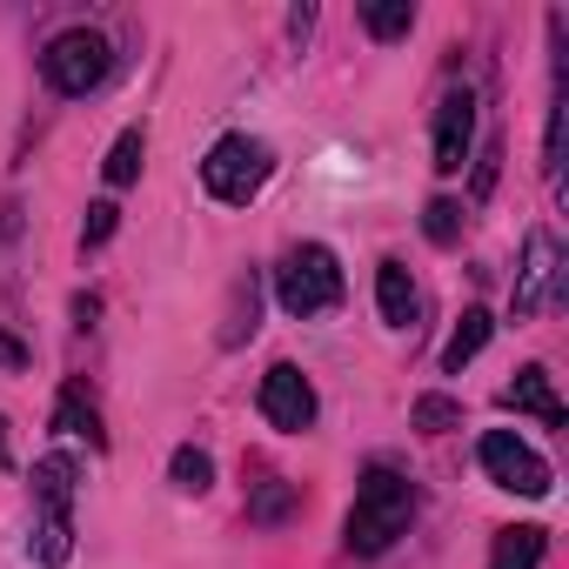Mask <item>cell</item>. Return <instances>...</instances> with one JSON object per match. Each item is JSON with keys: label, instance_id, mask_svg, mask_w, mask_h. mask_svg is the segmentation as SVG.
Segmentation results:
<instances>
[{"label": "cell", "instance_id": "23", "mask_svg": "<svg viewBox=\"0 0 569 569\" xmlns=\"http://www.w3.org/2000/svg\"><path fill=\"white\" fill-rule=\"evenodd\" d=\"M254 302H261V281L248 274V281H234V316H228V329H221V342L234 349L241 336H254Z\"/></svg>", "mask_w": 569, "mask_h": 569}, {"label": "cell", "instance_id": "18", "mask_svg": "<svg viewBox=\"0 0 569 569\" xmlns=\"http://www.w3.org/2000/svg\"><path fill=\"white\" fill-rule=\"evenodd\" d=\"M362 28H369L376 41H402V34L416 28V8H409V0H369V8H362Z\"/></svg>", "mask_w": 569, "mask_h": 569}, {"label": "cell", "instance_id": "17", "mask_svg": "<svg viewBox=\"0 0 569 569\" xmlns=\"http://www.w3.org/2000/svg\"><path fill=\"white\" fill-rule=\"evenodd\" d=\"M68 556H74V516H41L34 522V562L61 569Z\"/></svg>", "mask_w": 569, "mask_h": 569}, {"label": "cell", "instance_id": "4", "mask_svg": "<svg viewBox=\"0 0 569 569\" xmlns=\"http://www.w3.org/2000/svg\"><path fill=\"white\" fill-rule=\"evenodd\" d=\"M108 68H114V48H108V34H94V28H68V34H54L48 54H41L48 88L68 94V101L94 94V88L108 81Z\"/></svg>", "mask_w": 569, "mask_h": 569}, {"label": "cell", "instance_id": "16", "mask_svg": "<svg viewBox=\"0 0 569 569\" xmlns=\"http://www.w3.org/2000/svg\"><path fill=\"white\" fill-rule=\"evenodd\" d=\"M168 476H174V489H181V496H208V489H214V456L188 442V449H174Z\"/></svg>", "mask_w": 569, "mask_h": 569}, {"label": "cell", "instance_id": "8", "mask_svg": "<svg viewBox=\"0 0 569 569\" xmlns=\"http://www.w3.org/2000/svg\"><path fill=\"white\" fill-rule=\"evenodd\" d=\"M469 148H476V94L449 88L436 101V174H462Z\"/></svg>", "mask_w": 569, "mask_h": 569}, {"label": "cell", "instance_id": "5", "mask_svg": "<svg viewBox=\"0 0 569 569\" xmlns=\"http://www.w3.org/2000/svg\"><path fill=\"white\" fill-rule=\"evenodd\" d=\"M476 456H482V476H489L496 489L529 496V502H536V496H549V462H542V456H536L516 429H489Z\"/></svg>", "mask_w": 569, "mask_h": 569}, {"label": "cell", "instance_id": "24", "mask_svg": "<svg viewBox=\"0 0 569 569\" xmlns=\"http://www.w3.org/2000/svg\"><path fill=\"white\" fill-rule=\"evenodd\" d=\"M114 228H121V208H114V201H94V208H88V221H81V241H88V248H101Z\"/></svg>", "mask_w": 569, "mask_h": 569}, {"label": "cell", "instance_id": "14", "mask_svg": "<svg viewBox=\"0 0 569 569\" xmlns=\"http://www.w3.org/2000/svg\"><path fill=\"white\" fill-rule=\"evenodd\" d=\"M141 161H148V134H141V128H121V141H114L108 161H101L108 188H134V181H141Z\"/></svg>", "mask_w": 569, "mask_h": 569}, {"label": "cell", "instance_id": "22", "mask_svg": "<svg viewBox=\"0 0 569 569\" xmlns=\"http://www.w3.org/2000/svg\"><path fill=\"white\" fill-rule=\"evenodd\" d=\"M462 422V402L456 396H416V429L422 436H449Z\"/></svg>", "mask_w": 569, "mask_h": 569}, {"label": "cell", "instance_id": "7", "mask_svg": "<svg viewBox=\"0 0 569 569\" xmlns=\"http://www.w3.org/2000/svg\"><path fill=\"white\" fill-rule=\"evenodd\" d=\"M261 416H268V429H281V436L316 429V382H309L296 362H274V369L261 376Z\"/></svg>", "mask_w": 569, "mask_h": 569}, {"label": "cell", "instance_id": "19", "mask_svg": "<svg viewBox=\"0 0 569 569\" xmlns=\"http://www.w3.org/2000/svg\"><path fill=\"white\" fill-rule=\"evenodd\" d=\"M296 516V482H261L248 496V522H289Z\"/></svg>", "mask_w": 569, "mask_h": 569}, {"label": "cell", "instance_id": "2", "mask_svg": "<svg viewBox=\"0 0 569 569\" xmlns=\"http://www.w3.org/2000/svg\"><path fill=\"white\" fill-rule=\"evenodd\" d=\"M274 302L289 309L296 322L329 316V309L342 302V268H336V254H329L322 241L289 248V254H281V268H274Z\"/></svg>", "mask_w": 569, "mask_h": 569}, {"label": "cell", "instance_id": "6", "mask_svg": "<svg viewBox=\"0 0 569 569\" xmlns=\"http://www.w3.org/2000/svg\"><path fill=\"white\" fill-rule=\"evenodd\" d=\"M556 296H562V248L549 228H536L522 241V268H516V322H536Z\"/></svg>", "mask_w": 569, "mask_h": 569}, {"label": "cell", "instance_id": "25", "mask_svg": "<svg viewBox=\"0 0 569 569\" xmlns=\"http://www.w3.org/2000/svg\"><path fill=\"white\" fill-rule=\"evenodd\" d=\"M496 161H502V148L489 141V148H482V161H476V194H489V188H496Z\"/></svg>", "mask_w": 569, "mask_h": 569}, {"label": "cell", "instance_id": "13", "mask_svg": "<svg viewBox=\"0 0 569 569\" xmlns=\"http://www.w3.org/2000/svg\"><path fill=\"white\" fill-rule=\"evenodd\" d=\"M542 549H549V536H542L536 522H516V529H502V536H496L489 569H536V562H542Z\"/></svg>", "mask_w": 569, "mask_h": 569}, {"label": "cell", "instance_id": "1", "mask_svg": "<svg viewBox=\"0 0 569 569\" xmlns=\"http://www.w3.org/2000/svg\"><path fill=\"white\" fill-rule=\"evenodd\" d=\"M409 522H416V482L396 476L389 462H376L356 482V509H349L342 542H349V556H382L396 536H409Z\"/></svg>", "mask_w": 569, "mask_h": 569}, {"label": "cell", "instance_id": "26", "mask_svg": "<svg viewBox=\"0 0 569 569\" xmlns=\"http://www.w3.org/2000/svg\"><path fill=\"white\" fill-rule=\"evenodd\" d=\"M0 362H8V369H21L28 356H21V342H8V336H0Z\"/></svg>", "mask_w": 569, "mask_h": 569}, {"label": "cell", "instance_id": "15", "mask_svg": "<svg viewBox=\"0 0 569 569\" xmlns=\"http://www.w3.org/2000/svg\"><path fill=\"white\" fill-rule=\"evenodd\" d=\"M54 429H68V436H88L94 449H108V429H101V416H94V402H88L81 389H61V402H54Z\"/></svg>", "mask_w": 569, "mask_h": 569}, {"label": "cell", "instance_id": "21", "mask_svg": "<svg viewBox=\"0 0 569 569\" xmlns=\"http://www.w3.org/2000/svg\"><path fill=\"white\" fill-rule=\"evenodd\" d=\"M562 128H569V101H562V88H556L549 134H542V174H549V188H556V194H562Z\"/></svg>", "mask_w": 569, "mask_h": 569}, {"label": "cell", "instance_id": "3", "mask_svg": "<svg viewBox=\"0 0 569 569\" xmlns=\"http://www.w3.org/2000/svg\"><path fill=\"white\" fill-rule=\"evenodd\" d=\"M268 174H274V154H268V141H254V134H221V141L208 148V161H201L208 194L228 201V208H248V201L268 188Z\"/></svg>", "mask_w": 569, "mask_h": 569}, {"label": "cell", "instance_id": "20", "mask_svg": "<svg viewBox=\"0 0 569 569\" xmlns=\"http://www.w3.org/2000/svg\"><path fill=\"white\" fill-rule=\"evenodd\" d=\"M422 234H429L436 248H456V241H462V201L436 194V201L422 208Z\"/></svg>", "mask_w": 569, "mask_h": 569}, {"label": "cell", "instance_id": "12", "mask_svg": "<svg viewBox=\"0 0 569 569\" xmlns=\"http://www.w3.org/2000/svg\"><path fill=\"white\" fill-rule=\"evenodd\" d=\"M489 336H496V316H489V309H462L456 336L442 342V369H449V376H462V369L489 349Z\"/></svg>", "mask_w": 569, "mask_h": 569}, {"label": "cell", "instance_id": "10", "mask_svg": "<svg viewBox=\"0 0 569 569\" xmlns=\"http://www.w3.org/2000/svg\"><path fill=\"white\" fill-rule=\"evenodd\" d=\"M74 482H81V462L68 449L41 456L34 462V502H41V516H74Z\"/></svg>", "mask_w": 569, "mask_h": 569}, {"label": "cell", "instance_id": "11", "mask_svg": "<svg viewBox=\"0 0 569 569\" xmlns=\"http://www.w3.org/2000/svg\"><path fill=\"white\" fill-rule=\"evenodd\" d=\"M376 302H382V322L389 329H416V281L402 261H382L376 268Z\"/></svg>", "mask_w": 569, "mask_h": 569}, {"label": "cell", "instance_id": "27", "mask_svg": "<svg viewBox=\"0 0 569 569\" xmlns=\"http://www.w3.org/2000/svg\"><path fill=\"white\" fill-rule=\"evenodd\" d=\"M0 462H14V456H8V416H0Z\"/></svg>", "mask_w": 569, "mask_h": 569}, {"label": "cell", "instance_id": "9", "mask_svg": "<svg viewBox=\"0 0 569 569\" xmlns=\"http://www.w3.org/2000/svg\"><path fill=\"white\" fill-rule=\"evenodd\" d=\"M502 409H516V416H536L542 429H562V422H569V409L556 402V389H549V369H542V362L516 369V382L502 389Z\"/></svg>", "mask_w": 569, "mask_h": 569}]
</instances>
